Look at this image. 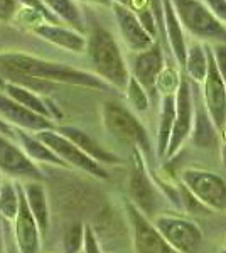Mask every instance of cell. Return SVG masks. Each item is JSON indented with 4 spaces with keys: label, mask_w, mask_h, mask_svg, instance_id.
<instances>
[{
    "label": "cell",
    "mask_w": 226,
    "mask_h": 253,
    "mask_svg": "<svg viewBox=\"0 0 226 253\" xmlns=\"http://www.w3.org/2000/svg\"><path fill=\"white\" fill-rule=\"evenodd\" d=\"M83 250L85 253H101L98 240L94 236L93 230L90 226H85V236H83Z\"/></svg>",
    "instance_id": "1f68e13d"
},
{
    "label": "cell",
    "mask_w": 226,
    "mask_h": 253,
    "mask_svg": "<svg viewBox=\"0 0 226 253\" xmlns=\"http://www.w3.org/2000/svg\"><path fill=\"white\" fill-rule=\"evenodd\" d=\"M0 169L19 177L41 179L39 170L22 152L5 137L0 135Z\"/></svg>",
    "instance_id": "2e32d148"
},
{
    "label": "cell",
    "mask_w": 226,
    "mask_h": 253,
    "mask_svg": "<svg viewBox=\"0 0 226 253\" xmlns=\"http://www.w3.org/2000/svg\"><path fill=\"white\" fill-rule=\"evenodd\" d=\"M61 22H66L78 32L85 31V19L75 0H41Z\"/></svg>",
    "instance_id": "7402d4cb"
},
{
    "label": "cell",
    "mask_w": 226,
    "mask_h": 253,
    "mask_svg": "<svg viewBox=\"0 0 226 253\" xmlns=\"http://www.w3.org/2000/svg\"><path fill=\"white\" fill-rule=\"evenodd\" d=\"M5 89H7V96H10L12 100L17 101L19 105H22V107H26L27 110L38 113L41 117L51 118V110H49L46 105H44V101L36 96L32 91H29V89L22 86H17V84H14V83L7 84Z\"/></svg>",
    "instance_id": "cb8c5ba5"
},
{
    "label": "cell",
    "mask_w": 226,
    "mask_h": 253,
    "mask_svg": "<svg viewBox=\"0 0 226 253\" xmlns=\"http://www.w3.org/2000/svg\"><path fill=\"white\" fill-rule=\"evenodd\" d=\"M17 196H15L14 187L10 184H5L0 191V211L7 218H14L17 214Z\"/></svg>",
    "instance_id": "83f0119b"
},
{
    "label": "cell",
    "mask_w": 226,
    "mask_h": 253,
    "mask_svg": "<svg viewBox=\"0 0 226 253\" xmlns=\"http://www.w3.org/2000/svg\"><path fill=\"white\" fill-rule=\"evenodd\" d=\"M34 32L38 36H41L43 39L56 44L57 47L68 49V51L76 52V54L85 52V49H86L85 36L75 29H69V27L61 26V24H47V22L36 24Z\"/></svg>",
    "instance_id": "9a60e30c"
},
{
    "label": "cell",
    "mask_w": 226,
    "mask_h": 253,
    "mask_svg": "<svg viewBox=\"0 0 226 253\" xmlns=\"http://www.w3.org/2000/svg\"><path fill=\"white\" fill-rule=\"evenodd\" d=\"M204 49H206V56H208V73L203 81L204 83L203 105L206 108L209 118H211L213 124L218 128V132H221L226 125V86L216 69L211 47L206 46Z\"/></svg>",
    "instance_id": "8fae6325"
},
{
    "label": "cell",
    "mask_w": 226,
    "mask_h": 253,
    "mask_svg": "<svg viewBox=\"0 0 226 253\" xmlns=\"http://www.w3.org/2000/svg\"><path fill=\"white\" fill-rule=\"evenodd\" d=\"M125 93L127 98H129L130 105L140 113H145L147 110L150 107V101H149V93L143 89V86L138 83L134 76H129V83L125 86Z\"/></svg>",
    "instance_id": "4316f807"
},
{
    "label": "cell",
    "mask_w": 226,
    "mask_h": 253,
    "mask_svg": "<svg viewBox=\"0 0 226 253\" xmlns=\"http://www.w3.org/2000/svg\"><path fill=\"white\" fill-rule=\"evenodd\" d=\"M129 2L130 0H112V3H118V5H123V7H129Z\"/></svg>",
    "instance_id": "d590c367"
},
{
    "label": "cell",
    "mask_w": 226,
    "mask_h": 253,
    "mask_svg": "<svg viewBox=\"0 0 226 253\" xmlns=\"http://www.w3.org/2000/svg\"><path fill=\"white\" fill-rule=\"evenodd\" d=\"M85 52L105 83L117 89H125L130 73L112 32L100 24H93L86 38Z\"/></svg>",
    "instance_id": "7a4b0ae2"
},
{
    "label": "cell",
    "mask_w": 226,
    "mask_h": 253,
    "mask_svg": "<svg viewBox=\"0 0 226 253\" xmlns=\"http://www.w3.org/2000/svg\"><path fill=\"white\" fill-rule=\"evenodd\" d=\"M38 138L46 147H49V149H51L52 152L61 159V161L64 159L68 164L75 166V167H78V169L94 175V177H100V179L108 177V172L101 167L100 162L93 161L90 156H86L80 147H76L71 140H68L66 137L61 135L59 132L44 130V132H39Z\"/></svg>",
    "instance_id": "9c48e42d"
},
{
    "label": "cell",
    "mask_w": 226,
    "mask_h": 253,
    "mask_svg": "<svg viewBox=\"0 0 226 253\" xmlns=\"http://www.w3.org/2000/svg\"><path fill=\"white\" fill-rule=\"evenodd\" d=\"M115 20H117L118 31L122 34L123 42L127 44V47L134 52H142L145 49L154 46L157 41L152 39L147 31L142 27L140 20L135 17V14L129 7L118 5V3H112Z\"/></svg>",
    "instance_id": "4fadbf2b"
},
{
    "label": "cell",
    "mask_w": 226,
    "mask_h": 253,
    "mask_svg": "<svg viewBox=\"0 0 226 253\" xmlns=\"http://www.w3.org/2000/svg\"><path fill=\"white\" fill-rule=\"evenodd\" d=\"M174 115H176V101L174 95H164L162 103H160V118L157 126V140H155V152L157 157H166L167 145L171 140L172 125H174Z\"/></svg>",
    "instance_id": "44dd1931"
},
{
    "label": "cell",
    "mask_w": 226,
    "mask_h": 253,
    "mask_svg": "<svg viewBox=\"0 0 226 253\" xmlns=\"http://www.w3.org/2000/svg\"><path fill=\"white\" fill-rule=\"evenodd\" d=\"M20 12V3L17 0H0V22L9 24Z\"/></svg>",
    "instance_id": "f546056e"
},
{
    "label": "cell",
    "mask_w": 226,
    "mask_h": 253,
    "mask_svg": "<svg viewBox=\"0 0 226 253\" xmlns=\"http://www.w3.org/2000/svg\"><path fill=\"white\" fill-rule=\"evenodd\" d=\"M17 242L22 253H38V224L27 206V201L20 198L17 210Z\"/></svg>",
    "instance_id": "d6986e66"
},
{
    "label": "cell",
    "mask_w": 226,
    "mask_h": 253,
    "mask_svg": "<svg viewBox=\"0 0 226 253\" xmlns=\"http://www.w3.org/2000/svg\"><path fill=\"white\" fill-rule=\"evenodd\" d=\"M19 133V138L22 140L24 147H26L27 154L31 156L32 159H39V161H46V162H51V164H64V161H61L59 157L52 152L49 147H46L39 138H32L26 135L24 132H17Z\"/></svg>",
    "instance_id": "484cf974"
},
{
    "label": "cell",
    "mask_w": 226,
    "mask_h": 253,
    "mask_svg": "<svg viewBox=\"0 0 226 253\" xmlns=\"http://www.w3.org/2000/svg\"><path fill=\"white\" fill-rule=\"evenodd\" d=\"M0 117L3 120H9L12 124L22 126V128L38 130V132H44V130H49L52 126L49 118L31 112V110H27L26 107L19 105L17 101L12 100L10 96L2 95V93H0Z\"/></svg>",
    "instance_id": "5bb4252c"
},
{
    "label": "cell",
    "mask_w": 226,
    "mask_h": 253,
    "mask_svg": "<svg viewBox=\"0 0 226 253\" xmlns=\"http://www.w3.org/2000/svg\"><path fill=\"white\" fill-rule=\"evenodd\" d=\"M184 68H186V73L191 80L204 81V76L208 73V56L204 46L196 42L191 47H187Z\"/></svg>",
    "instance_id": "d4e9b609"
},
{
    "label": "cell",
    "mask_w": 226,
    "mask_h": 253,
    "mask_svg": "<svg viewBox=\"0 0 226 253\" xmlns=\"http://www.w3.org/2000/svg\"><path fill=\"white\" fill-rule=\"evenodd\" d=\"M90 3H98V5H112V0H85Z\"/></svg>",
    "instance_id": "836d02e7"
},
{
    "label": "cell",
    "mask_w": 226,
    "mask_h": 253,
    "mask_svg": "<svg viewBox=\"0 0 226 253\" xmlns=\"http://www.w3.org/2000/svg\"><path fill=\"white\" fill-rule=\"evenodd\" d=\"M130 71L147 93L155 91L159 75L164 71V54L157 42L142 52H135L130 58Z\"/></svg>",
    "instance_id": "7c38bea8"
},
{
    "label": "cell",
    "mask_w": 226,
    "mask_h": 253,
    "mask_svg": "<svg viewBox=\"0 0 226 253\" xmlns=\"http://www.w3.org/2000/svg\"><path fill=\"white\" fill-rule=\"evenodd\" d=\"M221 162H223V166L226 167V145L221 147Z\"/></svg>",
    "instance_id": "e575fe53"
},
{
    "label": "cell",
    "mask_w": 226,
    "mask_h": 253,
    "mask_svg": "<svg viewBox=\"0 0 226 253\" xmlns=\"http://www.w3.org/2000/svg\"><path fill=\"white\" fill-rule=\"evenodd\" d=\"M176 101V115L174 125H172L171 140L167 145L166 157L171 159L181 150V147L186 144V140L191 137L192 122H194V101H192V89L191 81L187 76L179 80V86L174 93Z\"/></svg>",
    "instance_id": "ba28073f"
},
{
    "label": "cell",
    "mask_w": 226,
    "mask_h": 253,
    "mask_svg": "<svg viewBox=\"0 0 226 253\" xmlns=\"http://www.w3.org/2000/svg\"><path fill=\"white\" fill-rule=\"evenodd\" d=\"M208 9L220 22H226V0H204Z\"/></svg>",
    "instance_id": "d6a6232c"
},
{
    "label": "cell",
    "mask_w": 226,
    "mask_h": 253,
    "mask_svg": "<svg viewBox=\"0 0 226 253\" xmlns=\"http://www.w3.org/2000/svg\"><path fill=\"white\" fill-rule=\"evenodd\" d=\"M0 69H10V71L31 76V78L49 81V83L57 81V83H68L94 89L110 88L108 83H105L103 80L91 73L81 71V69L71 68L63 63H52V61L36 58L31 54H19V52L2 54L0 56Z\"/></svg>",
    "instance_id": "6da1fadb"
},
{
    "label": "cell",
    "mask_w": 226,
    "mask_h": 253,
    "mask_svg": "<svg viewBox=\"0 0 226 253\" xmlns=\"http://www.w3.org/2000/svg\"><path fill=\"white\" fill-rule=\"evenodd\" d=\"M152 223L178 253H199L203 248V231L191 219L176 214H157Z\"/></svg>",
    "instance_id": "8992f818"
},
{
    "label": "cell",
    "mask_w": 226,
    "mask_h": 253,
    "mask_svg": "<svg viewBox=\"0 0 226 253\" xmlns=\"http://www.w3.org/2000/svg\"><path fill=\"white\" fill-rule=\"evenodd\" d=\"M192 144L198 149H213L218 145V128L209 118L206 108L203 103H198V108L194 112V122H192L191 137Z\"/></svg>",
    "instance_id": "ffe728a7"
},
{
    "label": "cell",
    "mask_w": 226,
    "mask_h": 253,
    "mask_svg": "<svg viewBox=\"0 0 226 253\" xmlns=\"http://www.w3.org/2000/svg\"><path fill=\"white\" fill-rule=\"evenodd\" d=\"M83 224H73L64 235V250H66V253H80L81 247H83Z\"/></svg>",
    "instance_id": "f1b7e54d"
},
{
    "label": "cell",
    "mask_w": 226,
    "mask_h": 253,
    "mask_svg": "<svg viewBox=\"0 0 226 253\" xmlns=\"http://www.w3.org/2000/svg\"><path fill=\"white\" fill-rule=\"evenodd\" d=\"M59 133L66 137L68 140H71L76 147H80L86 156H90L93 161L100 162V164L101 162H105V164H122V159H118L115 154L103 149L93 137H90L83 130L75 128V126H63V128H59Z\"/></svg>",
    "instance_id": "e0dca14e"
},
{
    "label": "cell",
    "mask_w": 226,
    "mask_h": 253,
    "mask_svg": "<svg viewBox=\"0 0 226 253\" xmlns=\"http://www.w3.org/2000/svg\"><path fill=\"white\" fill-rule=\"evenodd\" d=\"M211 52H213V59H215L218 73H220L221 80H223V83L226 86V44L225 42L216 44L215 47H211Z\"/></svg>",
    "instance_id": "4dcf8cb0"
},
{
    "label": "cell",
    "mask_w": 226,
    "mask_h": 253,
    "mask_svg": "<svg viewBox=\"0 0 226 253\" xmlns=\"http://www.w3.org/2000/svg\"><path fill=\"white\" fill-rule=\"evenodd\" d=\"M103 124L108 133L123 144L132 145L143 154V157H149L152 152V144L147 130L137 120L130 110L122 107L115 101H106L103 105Z\"/></svg>",
    "instance_id": "3957f363"
},
{
    "label": "cell",
    "mask_w": 226,
    "mask_h": 253,
    "mask_svg": "<svg viewBox=\"0 0 226 253\" xmlns=\"http://www.w3.org/2000/svg\"><path fill=\"white\" fill-rule=\"evenodd\" d=\"M162 19H164V34H166V41H169L172 54H174L178 64H181V66L184 68L186 52H187L186 41H184V34H182V29H181L178 15H176L169 0H162Z\"/></svg>",
    "instance_id": "ac0fdd59"
},
{
    "label": "cell",
    "mask_w": 226,
    "mask_h": 253,
    "mask_svg": "<svg viewBox=\"0 0 226 253\" xmlns=\"http://www.w3.org/2000/svg\"><path fill=\"white\" fill-rule=\"evenodd\" d=\"M181 182L209 211L226 210V181L215 172L203 169H186Z\"/></svg>",
    "instance_id": "52a82bcc"
},
{
    "label": "cell",
    "mask_w": 226,
    "mask_h": 253,
    "mask_svg": "<svg viewBox=\"0 0 226 253\" xmlns=\"http://www.w3.org/2000/svg\"><path fill=\"white\" fill-rule=\"evenodd\" d=\"M129 196L130 203L143 213L149 219H154L159 214L160 205V191L152 181L149 170H147L145 157L138 149H134L132 152V170L129 175Z\"/></svg>",
    "instance_id": "5b68a950"
},
{
    "label": "cell",
    "mask_w": 226,
    "mask_h": 253,
    "mask_svg": "<svg viewBox=\"0 0 226 253\" xmlns=\"http://www.w3.org/2000/svg\"><path fill=\"white\" fill-rule=\"evenodd\" d=\"M129 223L132 226V242L135 253H178L167 245L159 230L154 226L152 219L135 208L132 203L125 205Z\"/></svg>",
    "instance_id": "30bf717a"
},
{
    "label": "cell",
    "mask_w": 226,
    "mask_h": 253,
    "mask_svg": "<svg viewBox=\"0 0 226 253\" xmlns=\"http://www.w3.org/2000/svg\"><path fill=\"white\" fill-rule=\"evenodd\" d=\"M179 24H182L192 36L201 39H213L226 42V27L199 0H169Z\"/></svg>",
    "instance_id": "277c9868"
},
{
    "label": "cell",
    "mask_w": 226,
    "mask_h": 253,
    "mask_svg": "<svg viewBox=\"0 0 226 253\" xmlns=\"http://www.w3.org/2000/svg\"><path fill=\"white\" fill-rule=\"evenodd\" d=\"M26 193H27L26 201L32 213V218H34L41 233H46L49 224V208H47L44 189L41 187V184H29L26 187Z\"/></svg>",
    "instance_id": "603a6c76"
}]
</instances>
